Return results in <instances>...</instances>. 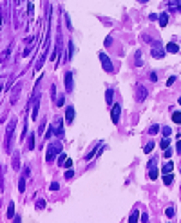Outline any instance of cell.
Instances as JSON below:
<instances>
[{
    "instance_id": "obj_1",
    "label": "cell",
    "mask_w": 181,
    "mask_h": 223,
    "mask_svg": "<svg viewBox=\"0 0 181 223\" xmlns=\"http://www.w3.org/2000/svg\"><path fill=\"white\" fill-rule=\"evenodd\" d=\"M60 151H62V145H60V143H51V145H49V149H47V154H45V160L51 162V160L54 158V156L60 152Z\"/></svg>"
},
{
    "instance_id": "obj_2",
    "label": "cell",
    "mask_w": 181,
    "mask_h": 223,
    "mask_svg": "<svg viewBox=\"0 0 181 223\" xmlns=\"http://www.w3.org/2000/svg\"><path fill=\"white\" fill-rule=\"evenodd\" d=\"M120 114H121V105H120V103H114V105H112V111H110L112 123H118V122H120Z\"/></svg>"
},
{
    "instance_id": "obj_3",
    "label": "cell",
    "mask_w": 181,
    "mask_h": 223,
    "mask_svg": "<svg viewBox=\"0 0 181 223\" xmlns=\"http://www.w3.org/2000/svg\"><path fill=\"white\" fill-rule=\"evenodd\" d=\"M100 60L103 62V69H105L107 73H110V71H112V65H110V60H109V56H107L105 53H100Z\"/></svg>"
},
{
    "instance_id": "obj_4",
    "label": "cell",
    "mask_w": 181,
    "mask_h": 223,
    "mask_svg": "<svg viewBox=\"0 0 181 223\" xmlns=\"http://www.w3.org/2000/svg\"><path fill=\"white\" fill-rule=\"evenodd\" d=\"M65 120H67V123H73V120H74V107H73V105L67 107V111H65Z\"/></svg>"
},
{
    "instance_id": "obj_5",
    "label": "cell",
    "mask_w": 181,
    "mask_h": 223,
    "mask_svg": "<svg viewBox=\"0 0 181 223\" xmlns=\"http://www.w3.org/2000/svg\"><path fill=\"white\" fill-rule=\"evenodd\" d=\"M65 89L67 91H73V73H65Z\"/></svg>"
},
{
    "instance_id": "obj_6",
    "label": "cell",
    "mask_w": 181,
    "mask_h": 223,
    "mask_svg": "<svg viewBox=\"0 0 181 223\" xmlns=\"http://www.w3.org/2000/svg\"><path fill=\"white\" fill-rule=\"evenodd\" d=\"M163 55H165V53L161 51V46L156 42V46H154V49H152V56H154V58H161Z\"/></svg>"
},
{
    "instance_id": "obj_7",
    "label": "cell",
    "mask_w": 181,
    "mask_h": 223,
    "mask_svg": "<svg viewBox=\"0 0 181 223\" xmlns=\"http://www.w3.org/2000/svg\"><path fill=\"white\" fill-rule=\"evenodd\" d=\"M54 127H56L58 136L62 138V136H63V125H62V120H56V122H54Z\"/></svg>"
},
{
    "instance_id": "obj_8",
    "label": "cell",
    "mask_w": 181,
    "mask_h": 223,
    "mask_svg": "<svg viewBox=\"0 0 181 223\" xmlns=\"http://www.w3.org/2000/svg\"><path fill=\"white\" fill-rule=\"evenodd\" d=\"M167 24H168V15H167V13H161V15H160V26L165 27Z\"/></svg>"
},
{
    "instance_id": "obj_9",
    "label": "cell",
    "mask_w": 181,
    "mask_h": 223,
    "mask_svg": "<svg viewBox=\"0 0 181 223\" xmlns=\"http://www.w3.org/2000/svg\"><path fill=\"white\" fill-rule=\"evenodd\" d=\"M172 182H174V176H172V172L163 176V183H165V185H172Z\"/></svg>"
},
{
    "instance_id": "obj_10",
    "label": "cell",
    "mask_w": 181,
    "mask_h": 223,
    "mask_svg": "<svg viewBox=\"0 0 181 223\" xmlns=\"http://www.w3.org/2000/svg\"><path fill=\"white\" fill-rule=\"evenodd\" d=\"M172 169H174V163H172V162H167V163L163 165V174H168V172H172Z\"/></svg>"
},
{
    "instance_id": "obj_11",
    "label": "cell",
    "mask_w": 181,
    "mask_h": 223,
    "mask_svg": "<svg viewBox=\"0 0 181 223\" xmlns=\"http://www.w3.org/2000/svg\"><path fill=\"white\" fill-rule=\"evenodd\" d=\"M167 51H168V53H172V55H176L179 49H177V46H176V44H167Z\"/></svg>"
},
{
    "instance_id": "obj_12",
    "label": "cell",
    "mask_w": 181,
    "mask_h": 223,
    "mask_svg": "<svg viewBox=\"0 0 181 223\" xmlns=\"http://www.w3.org/2000/svg\"><path fill=\"white\" fill-rule=\"evenodd\" d=\"M149 178H150V180H156V178H157V169L149 167Z\"/></svg>"
},
{
    "instance_id": "obj_13",
    "label": "cell",
    "mask_w": 181,
    "mask_h": 223,
    "mask_svg": "<svg viewBox=\"0 0 181 223\" xmlns=\"http://www.w3.org/2000/svg\"><path fill=\"white\" fill-rule=\"evenodd\" d=\"M27 149L29 151H33L35 149V136L31 134V136H27Z\"/></svg>"
},
{
    "instance_id": "obj_14",
    "label": "cell",
    "mask_w": 181,
    "mask_h": 223,
    "mask_svg": "<svg viewBox=\"0 0 181 223\" xmlns=\"http://www.w3.org/2000/svg\"><path fill=\"white\" fill-rule=\"evenodd\" d=\"M168 145H170V138H168V136H165V138L160 142V147H161V149H167Z\"/></svg>"
},
{
    "instance_id": "obj_15",
    "label": "cell",
    "mask_w": 181,
    "mask_h": 223,
    "mask_svg": "<svg viewBox=\"0 0 181 223\" xmlns=\"http://www.w3.org/2000/svg\"><path fill=\"white\" fill-rule=\"evenodd\" d=\"M165 214H167V218H174V214H176V209H174V205H170V207H167V210H165Z\"/></svg>"
},
{
    "instance_id": "obj_16",
    "label": "cell",
    "mask_w": 181,
    "mask_h": 223,
    "mask_svg": "<svg viewBox=\"0 0 181 223\" xmlns=\"http://www.w3.org/2000/svg\"><path fill=\"white\" fill-rule=\"evenodd\" d=\"M138 93H140V95H138V100H145V96H147V89H145V87H140V89H138Z\"/></svg>"
},
{
    "instance_id": "obj_17",
    "label": "cell",
    "mask_w": 181,
    "mask_h": 223,
    "mask_svg": "<svg viewBox=\"0 0 181 223\" xmlns=\"http://www.w3.org/2000/svg\"><path fill=\"white\" fill-rule=\"evenodd\" d=\"M172 122H176V123H181V113H179V111H176V113L172 114Z\"/></svg>"
},
{
    "instance_id": "obj_18",
    "label": "cell",
    "mask_w": 181,
    "mask_h": 223,
    "mask_svg": "<svg viewBox=\"0 0 181 223\" xmlns=\"http://www.w3.org/2000/svg\"><path fill=\"white\" fill-rule=\"evenodd\" d=\"M24 189H26V176L22 178L20 183H18V191H20V192H24Z\"/></svg>"
},
{
    "instance_id": "obj_19",
    "label": "cell",
    "mask_w": 181,
    "mask_h": 223,
    "mask_svg": "<svg viewBox=\"0 0 181 223\" xmlns=\"http://www.w3.org/2000/svg\"><path fill=\"white\" fill-rule=\"evenodd\" d=\"M38 107H40V100H36V105L33 107V118L36 120V116H38Z\"/></svg>"
},
{
    "instance_id": "obj_20",
    "label": "cell",
    "mask_w": 181,
    "mask_h": 223,
    "mask_svg": "<svg viewBox=\"0 0 181 223\" xmlns=\"http://www.w3.org/2000/svg\"><path fill=\"white\" fill-rule=\"evenodd\" d=\"M152 149H154V142H149V143L145 145V152H147V154H150V152H152Z\"/></svg>"
},
{
    "instance_id": "obj_21",
    "label": "cell",
    "mask_w": 181,
    "mask_h": 223,
    "mask_svg": "<svg viewBox=\"0 0 181 223\" xmlns=\"http://www.w3.org/2000/svg\"><path fill=\"white\" fill-rule=\"evenodd\" d=\"M7 209H9V210H7V216H9V218H13V214H15V205H13V202L9 203V207H7Z\"/></svg>"
},
{
    "instance_id": "obj_22",
    "label": "cell",
    "mask_w": 181,
    "mask_h": 223,
    "mask_svg": "<svg viewBox=\"0 0 181 223\" xmlns=\"http://www.w3.org/2000/svg\"><path fill=\"white\" fill-rule=\"evenodd\" d=\"M65 160H67V156H65V154H60V158H58V163H60V165L63 167V163H65Z\"/></svg>"
},
{
    "instance_id": "obj_23",
    "label": "cell",
    "mask_w": 181,
    "mask_h": 223,
    "mask_svg": "<svg viewBox=\"0 0 181 223\" xmlns=\"http://www.w3.org/2000/svg\"><path fill=\"white\" fill-rule=\"evenodd\" d=\"M157 131H160V125H152V127L149 129V132H150V134H154V132H157Z\"/></svg>"
},
{
    "instance_id": "obj_24",
    "label": "cell",
    "mask_w": 181,
    "mask_h": 223,
    "mask_svg": "<svg viewBox=\"0 0 181 223\" xmlns=\"http://www.w3.org/2000/svg\"><path fill=\"white\" fill-rule=\"evenodd\" d=\"M170 154H172V149H170V147H167V149H165V152H163V156H165V158H170Z\"/></svg>"
},
{
    "instance_id": "obj_25",
    "label": "cell",
    "mask_w": 181,
    "mask_h": 223,
    "mask_svg": "<svg viewBox=\"0 0 181 223\" xmlns=\"http://www.w3.org/2000/svg\"><path fill=\"white\" fill-rule=\"evenodd\" d=\"M163 134H165V136H170V134H172L170 127H163Z\"/></svg>"
},
{
    "instance_id": "obj_26",
    "label": "cell",
    "mask_w": 181,
    "mask_h": 223,
    "mask_svg": "<svg viewBox=\"0 0 181 223\" xmlns=\"http://www.w3.org/2000/svg\"><path fill=\"white\" fill-rule=\"evenodd\" d=\"M36 207H38V209H43V207H45V202H43V199H38V202H36Z\"/></svg>"
},
{
    "instance_id": "obj_27",
    "label": "cell",
    "mask_w": 181,
    "mask_h": 223,
    "mask_svg": "<svg viewBox=\"0 0 181 223\" xmlns=\"http://www.w3.org/2000/svg\"><path fill=\"white\" fill-rule=\"evenodd\" d=\"M105 98H107V102L110 103V100H112V91H110V89H107V96H105Z\"/></svg>"
},
{
    "instance_id": "obj_28",
    "label": "cell",
    "mask_w": 181,
    "mask_h": 223,
    "mask_svg": "<svg viewBox=\"0 0 181 223\" xmlns=\"http://www.w3.org/2000/svg\"><path fill=\"white\" fill-rule=\"evenodd\" d=\"M73 176H74V172H73V171L69 169V171L65 172V180H69V178H73Z\"/></svg>"
},
{
    "instance_id": "obj_29",
    "label": "cell",
    "mask_w": 181,
    "mask_h": 223,
    "mask_svg": "<svg viewBox=\"0 0 181 223\" xmlns=\"http://www.w3.org/2000/svg\"><path fill=\"white\" fill-rule=\"evenodd\" d=\"M138 219V210H134L132 214H130V221H136Z\"/></svg>"
},
{
    "instance_id": "obj_30",
    "label": "cell",
    "mask_w": 181,
    "mask_h": 223,
    "mask_svg": "<svg viewBox=\"0 0 181 223\" xmlns=\"http://www.w3.org/2000/svg\"><path fill=\"white\" fill-rule=\"evenodd\" d=\"M174 80H176V76H170V78L167 80V85H172V83H174Z\"/></svg>"
},
{
    "instance_id": "obj_31",
    "label": "cell",
    "mask_w": 181,
    "mask_h": 223,
    "mask_svg": "<svg viewBox=\"0 0 181 223\" xmlns=\"http://www.w3.org/2000/svg\"><path fill=\"white\" fill-rule=\"evenodd\" d=\"M58 189H60L58 183H51V191H58Z\"/></svg>"
},
{
    "instance_id": "obj_32",
    "label": "cell",
    "mask_w": 181,
    "mask_h": 223,
    "mask_svg": "<svg viewBox=\"0 0 181 223\" xmlns=\"http://www.w3.org/2000/svg\"><path fill=\"white\" fill-rule=\"evenodd\" d=\"M176 152H181V140L176 143Z\"/></svg>"
},
{
    "instance_id": "obj_33",
    "label": "cell",
    "mask_w": 181,
    "mask_h": 223,
    "mask_svg": "<svg viewBox=\"0 0 181 223\" xmlns=\"http://www.w3.org/2000/svg\"><path fill=\"white\" fill-rule=\"evenodd\" d=\"M71 165H73V162H71V160H65V163H63V167H67V169H69Z\"/></svg>"
},
{
    "instance_id": "obj_34",
    "label": "cell",
    "mask_w": 181,
    "mask_h": 223,
    "mask_svg": "<svg viewBox=\"0 0 181 223\" xmlns=\"http://www.w3.org/2000/svg\"><path fill=\"white\" fill-rule=\"evenodd\" d=\"M150 80H152V82H156V80H157V75H156V73H152V75H150Z\"/></svg>"
},
{
    "instance_id": "obj_35",
    "label": "cell",
    "mask_w": 181,
    "mask_h": 223,
    "mask_svg": "<svg viewBox=\"0 0 181 223\" xmlns=\"http://www.w3.org/2000/svg\"><path fill=\"white\" fill-rule=\"evenodd\" d=\"M179 105H181V98H179Z\"/></svg>"
}]
</instances>
